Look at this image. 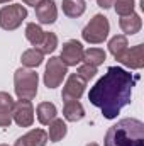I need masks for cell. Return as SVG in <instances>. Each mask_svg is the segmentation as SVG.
I'll return each mask as SVG.
<instances>
[{
    "label": "cell",
    "instance_id": "cell-1",
    "mask_svg": "<svg viewBox=\"0 0 144 146\" xmlns=\"http://www.w3.org/2000/svg\"><path fill=\"white\" fill-rule=\"evenodd\" d=\"M139 76L124 68L110 66L107 73L90 88L88 100L102 110L105 119H115L122 107L131 104L132 87Z\"/></svg>",
    "mask_w": 144,
    "mask_h": 146
},
{
    "label": "cell",
    "instance_id": "cell-2",
    "mask_svg": "<svg viewBox=\"0 0 144 146\" xmlns=\"http://www.w3.org/2000/svg\"><path fill=\"white\" fill-rule=\"evenodd\" d=\"M105 146H144V124L132 117L120 119L108 127Z\"/></svg>",
    "mask_w": 144,
    "mask_h": 146
},
{
    "label": "cell",
    "instance_id": "cell-3",
    "mask_svg": "<svg viewBox=\"0 0 144 146\" xmlns=\"http://www.w3.org/2000/svg\"><path fill=\"white\" fill-rule=\"evenodd\" d=\"M37 82L39 76L29 68H19L14 73V88L15 95L20 100H32L37 95Z\"/></svg>",
    "mask_w": 144,
    "mask_h": 146
},
{
    "label": "cell",
    "instance_id": "cell-4",
    "mask_svg": "<svg viewBox=\"0 0 144 146\" xmlns=\"http://www.w3.org/2000/svg\"><path fill=\"white\" fill-rule=\"evenodd\" d=\"M108 33H110V24H108V19L102 14H97L93 15V19L85 26L81 36L87 42L90 44H100L107 39Z\"/></svg>",
    "mask_w": 144,
    "mask_h": 146
},
{
    "label": "cell",
    "instance_id": "cell-5",
    "mask_svg": "<svg viewBox=\"0 0 144 146\" xmlns=\"http://www.w3.org/2000/svg\"><path fill=\"white\" fill-rule=\"evenodd\" d=\"M26 17H27V9L24 5L20 3L7 5L0 10V27L5 31H14L24 22Z\"/></svg>",
    "mask_w": 144,
    "mask_h": 146
},
{
    "label": "cell",
    "instance_id": "cell-6",
    "mask_svg": "<svg viewBox=\"0 0 144 146\" xmlns=\"http://www.w3.org/2000/svg\"><path fill=\"white\" fill-rule=\"evenodd\" d=\"M68 73V66L56 56L49 58L48 60V65H46V72H44V85L48 88H56L61 85L63 78L66 76Z\"/></svg>",
    "mask_w": 144,
    "mask_h": 146
},
{
    "label": "cell",
    "instance_id": "cell-7",
    "mask_svg": "<svg viewBox=\"0 0 144 146\" xmlns=\"http://www.w3.org/2000/svg\"><path fill=\"white\" fill-rule=\"evenodd\" d=\"M12 121H15L17 126L20 127H29L34 122V109L31 100H20L14 102L12 106Z\"/></svg>",
    "mask_w": 144,
    "mask_h": 146
},
{
    "label": "cell",
    "instance_id": "cell-8",
    "mask_svg": "<svg viewBox=\"0 0 144 146\" xmlns=\"http://www.w3.org/2000/svg\"><path fill=\"white\" fill-rule=\"evenodd\" d=\"M83 46L80 41L71 39V41H66L63 44V49H61V56L59 60L66 65V66H76L78 63L83 61Z\"/></svg>",
    "mask_w": 144,
    "mask_h": 146
},
{
    "label": "cell",
    "instance_id": "cell-9",
    "mask_svg": "<svg viewBox=\"0 0 144 146\" xmlns=\"http://www.w3.org/2000/svg\"><path fill=\"white\" fill-rule=\"evenodd\" d=\"M85 87H87V80H83L78 73H73L70 75V78L66 80L65 87H63V100L65 102H70V100H80V97L83 95L85 92Z\"/></svg>",
    "mask_w": 144,
    "mask_h": 146
},
{
    "label": "cell",
    "instance_id": "cell-10",
    "mask_svg": "<svg viewBox=\"0 0 144 146\" xmlns=\"http://www.w3.org/2000/svg\"><path fill=\"white\" fill-rule=\"evenodd\" d=\"M119 63H122L124 66L131 68V70H141L144 66V46L137 44L134 48H127L126 53L120 56Z\"/></svg>",
    "mask_w": 144,
    "mask_h": 146
},
{
    "label": "cell",
    "instance_id": "cell-11",
    "mask_svg": "<svg viewBox=\"0 0 144 146\" xmlns=\"http://www.w3.org/2000/svg\"><path fill=\"white\" fill-rule=\"evenodd\" d=\"M36 17L41 24H53L58 17V9L53 0H42L36 7Z\"/></svg>",
    "mask_w": 144,
    "mask_h": 146
},
{
    "label": "cell",
    "instance_id": "cell-12",
    "mask_svg": "<svg viewBox=\"0 0 144 146\" xmlns=\"http://www.w3.org/2000/svg\"><path fill=\"white\" fill-rule=\"evenodd\" d=\"M48 133L42 129H32L22 138H19L14 146H44L48 143Z\"/></svg>",
    "mask_w": 144,
    "mask_h": 146
},
{
    "label": "cell",
    "instance_id": "cell-13",
    "mask_svg": "<svg viewBox=\"0 0 144 146\" xmlns=\"http://www.w3.org/2000/svg\"><path fill=\"white\" fill-rule=\"evenodd\" d=\"M119 26H120V29L124 31V34L132 36V34H137V33L141 31L143 22H141V17H139L136 12H132V14H129V15L120 17Z\"/></svg>",
    "mask_w": 144,
    "mask_h": 146
},
{
    "label": "cell",
    "instance_id": "cell-14",
    "mask_svg": "<svg viewBox=\"0 0 144 146\" xmlns=\"http://www.w3.org/2000/svg\"><path fill=\"white\" fill-rule=\"evenodd\" d=\"M58 115V110H56V106L51 104V102H41L37 106V121L44 126H49Z\"/></svg>",
    "mask_w": 144,
    "mask_h": 146
},
{
    "label": "cell",
    "instance_id": "cell-15",
    "mask_svg": "<svg viewBox=\"0 0 144 146\" xmlns=\"http://www.w3.org/2000/svg\"><path fill=\"white\" fill-rule=\"evenodd\" d=\"M63 115H65L66 121L76 122V121H81L85 117V109H83V106L78 100H70V102H65Z\"/></svg>",
    "mask_w": 144,
    "mask_h": 146
},
{
    "label": "cell",
    "instance_id": "cell-16",
    "mask_svg": "<svg viewBox=\"0 0 144 146\" xmlns=\"http://www.w3.org/2000/svg\"><path fill=\"white\" fill-rule=\"evenodd\" d=\"M127 48H129V42H127V37L124 36V34H119V36L112 37L110 42H108V51L114 54V58L117 61L120 60V56L126 53Z\"/></svg>",
    "mask_w": 144,
    "mask_h": 146
},
{
    "label": "cell",
    "instance_id": "cell-17",
    "mask_svg": "<svg viewBox=\"0 0 144 146\" xmlns=\"http://www.w3.org/2000/svg\"><path fill=\"white\" fill-rule=\"evenodd\" d=\"M42 60H44V54L39 49H36V48L24 51L22 56H20V61H22V65L26 68H37L42 63Z\"/></svg>",
    "mask_w": 144,
    "mask_h": 146
},
{
    "label": "cell",
    "instance_id": "cell-18",
    "mask_svg": "<svg viewBox=\"0 0 144 146\" xmlns=\"http://www.w3.org/2000/svg\"><path fill=\"white\" fill-rule=\"evenodd\" d=\"M85 0H63V12L71 19L80 17L85 12Z\"/></svg>",
    "mask_w": 144,
    "mask_h": 146
},
{
    "label": "cell",
    "instance_id": "cell-19",
    "mask_svg": "<svg viewBox=\"0 0 144 146\" xmlns=\"http://www.w3.org/2000/svg\"><path fill=\"white\" fill-rule=\"evenodd\" d=\"M105 58H107V54H105V51L100 49V48H90V49L83 51V61H85L87 65H92V66L102 65V63L105 61Z\"/></svg>",
    "mask_w": 144,
    "mask_h": 146
},
{
    "label": "cell",
    "instance_id": "cell-20",
    "mask_svg": "<svg viewBox=\"0 0 144 146\" xmlns=\"http://www.w3.org/2000/svg\"><path fill=\"white\" fill-rule=\"evenodd\" d=\"M66 136V124L63 119H54L51 124H49V133H48V138L54 143L61 141L63 138Z\"/></svg>",
    "mask_w": 144,
    "mask_h": 146
},
{
    "label": "cell",
    "instance_id": "cell-21",
    "mask_svg": "<svg viewBox=\"0 0 144 146\" xmlns=\"http://www.w3.org/2000/svg\"><path fill=\"white\" fill-rule=\"evenodd\" d=\"M46 36V33L41 29V26H37V24H27V27H26V37H27V41L32 44V46H36L39 48L41 46V42H42V39Z\"/></svg>",
    "mask_w": 144,
    "mask_h": 146
},
{
    "label": "cell",
    "instance_id": "cell-22",
    "mask_svg": "<svg viewBox=\"0 0 144 146\" xmlns=\"http://www.w3.org/2000/svg\"><path fill=\"white\" fill-rule=\"evenodd\" d=\"M56 46H58V36L54 33H46V36L42 39L41 46L36 48V49H39L42 54H49V53H53L56 49Z\"/></svg>",
    "mask_w": 144,
    "mask_h": 146
},
{
    "label": "cell",
    "instance_id": "cell-23",
    "mask_svg": "<svg viewBox=\"0 0 144 146\" xmlns=\"http://www.w3.org/2000/svg\"><path fill=\"white\" fill-rule=\"evenodd\" d=\"M114 7H115V12L120 17H124L134 12V0H115Z\"/></svg>",
    "mask_w": 144,
    "mask_h": 146
},
{
    "label": "cell",
    "instance_id": "cell-24",
    "mask_svg": "<svg viewBox=\"0 0 144 146\" xmlns=\"http://www.w3.org/2000/svg\"><path fill=\"white\" fill-rule=\"evenodd\" d=\"M12 124V106H0V127H9Z\"/></svg>",
    "mask_w": 144,
    "mask_h": 146
},
{
    "label": "cell",
    "instance_id": "cell-25",
    "mask_svg": "<svg viewBox=\"0 0 144 146\" xmlns=\"http://www.w3.org/2000/svg\"><path fill=\"white\" fill-rule=\"evenodd\" d=\"M76 73H78L83 80H87V82H88V80H92V78L97 75V66H92V65L83 63V65L78 68V72H76Z\"/></svg>",
    "mask_w": 144,
    "mask_h": 146
},
{
    "label": "cell",
    "instance_id": "cell-26",
    "mask_svg": "<svg viewBox=\"0 0 144 146\" xmlns=\"http://www.w3.org/2000/svg\"><path fill=\"white\" fill-rule=\"evenodd\" d=\"M114 2H115V0H97V3H98L102 9H110V7L114 5Z\"/></svg>",
    "mask_w": 144,
    "mask_h": 146
},
{
    "label": "cell",
    "instance_id": "cell-27",
    "mask_svg": "<svg viewBox=\"0 0 144 146\" xmlns=\"http://www.w3.org/2000/svg\"><path fill=\"white\" fill-rule=\"evenodd\" d=\"M22 2H24L26 5H32V7H36L37 3H39V2H42V0H22Z\"/></svg>",
    "mask_w": 144,
    "mask_h": 146
},
{
    "label": "cell",
    "instance_id": "cell-28",
    "mask_svg": "<svg viewBox=\"0 0 144 146\" xmlns=\"http://www.w3.org/2000/svg\"><path fill=\"white\" fill-rule=\"evenodd\" d=\"M7 2H10V0H0V3H7Z\"/></svg>",
    "mask_w": 144,
    "mask_h": 146
},
{
    "label": "cell",
    "instance_id": "cell-29",
    "mask_svg": "<svg viewBox=\"0 0 144 146\" xmlns=\"http://www.w3.org/2000/svg\"><path fill=\"white\" fill-rule=\"evenodd\" d=\"M87 146H98L97 143H90V145H87Z\"/></svg>",
    "mask_w": 144,
    "mask_h": 146
},
{
    "label": "cell",
    "instance_id": "cell-30",
    "mask_svg": "<svg viewBox=\"0 0 144 146\" xmlns=\"http://www.w3.org/2000/svg\"><path fill=\"white\" fill-rule=\"evenodd\" d=\"M0 146H9V145H0Z\"/></svg>",
    "mask_w": 144,
    "mask_h": 146
}]
</instances>
